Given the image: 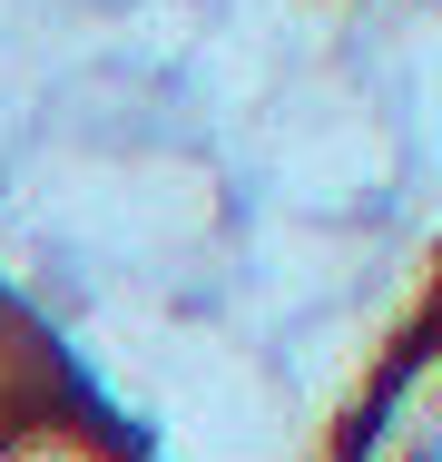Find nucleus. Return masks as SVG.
Returning a JSON list of instances; mask_svg holds the SVG:
<instances>
[{"mask_svg": "<svg viewBox=\"0 0 442 462\" xmlns=\"http://www.w3.org/2000/svg\"><path fill=\"white\" fill-rule=\"evenodd\" d=\"M433 453H442V305L364 374L335 462H433Z\"/></svg>", "mask_w": 442, "mask_h": 462, "instance_id": "1", "label": "nucleus"}, {"mask_svg": "<svg viewBox=\"0 0 442 462\" xmlns=\"http://www.w3.org/2000/svg\"><path fill=\"white\" fill-rule=\"evenodd\" d=\"M0 462H148V453H138L128 433H108L79 393H69V403H50V413L10 423V433H0Z\"/></svg>", "mask_w": 442, "mask_h": 462, "instance_id": "2", "label": "nucleus"}, {"mask_svg": "<svg viewBox=\"0 0 442 462\" xmlns=\"http://www.w3.org/2000/svg\"><path fill=\"white\" fill-rule=\"evenodd\" d=\"M433 462H442V453H433Z\"/></svg>", "mask_w": 442, "mask_h": 462, "instance_id": "3", "label": "nucleus"}]
</instances>
